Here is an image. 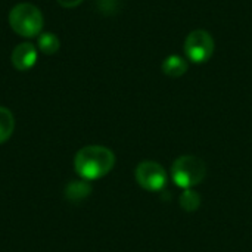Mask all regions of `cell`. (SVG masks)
Segmentation results:
<instances>
[{
    "instance_id": "10",
    "label": "cell",
    "mask_w": 252,
    "mask_h": 252,
    "mask_svg": "<svg viewBox=\"0 0 252 252\" xmlns=\"http://www.w3.org/2000/svg\"><path fill=\"white\" fill-rule=\"evenodd\" d=\"M37 46H38V49H40L44 55H53V53H56V52L59 50L61 41H59V38H58L53 32L46 31V32L38 34Z\"/></svg>"
},
{
    "instance_id": "4",
    "label": "cell",
    "mask_w": 252,
    "mask_h": 252,
    "mask_svg": "<svg viewBox=\"0 0 252 252\" xmlns=\"http://www.w3.org/2000/svg\"><path fill=\"white\" fill-rule=\"evenodd\" d=\"M185 55L193 63H205L211 59L216 50L213 35L207 30H193L185 40Z\"/></svg>"
},
{
    "instance_id": "12",
    "label": "cell",
    "mask_w": 252,
    "mask_h": 252,
    "mask_svg": "<svg viewBox=\"0 0 252 252\" xmlns=\"http://www.w3.org/2000/svg\"><path fill=\"white\" fill-rule=\"evenodd\" d=\"M62 7H75V6H78L83 0H56Z\"/></svg>"
},
{
    "instance_id": "7",
    "label": "cell",
    "mask_w": 252,
    "mask_h": 252,
    "mask_svg": "<svg viewBox=\"0 0 252 252\" xmlns=\"http://www.w3.org/2000/svg\"><path fill=\"white\" fill-rule=\"evenodd\" d=\"M162 72L170 78H179L188 72V62L179 55H170L162 62Z\"/></svg>"
},
{
    "instance_id": "3",
    "label": "cell",
    "mask_w": 252,
    "mask_h": 252,
    "mask_svg": "<svg viewBox=\"0 0 252 252\" xmlns=\"http://www.w3.org/2000/svg\"><path fill=\"white\" fill-rule=\"evenodd\" d=\"M207 176L205 162L193 155L179 157L171 165L173 182L183 189H192L198 186Z\"/></svg>"
},
{
    "instance_id": "8",
    "label": "cell",
    "mask_w": 252,
    "mask_h": 252,
    "mask_svg": "<svg viewBox=\"0 0 252 252\" xmlns=\"http://www.w3.org/2000/svg\"><path fill=\"white\" fill-rule=\"evenodd\" d=\"M92 193V186L87 180H74L65 188V198L71 202H80Z\"/></svg>"
},
{
    "instance_id": "1",
    "label": "cell",
    "mask_w": 252,
    "mask_h": 252,
    "mask_svg": "<svg viewBox=\"0 0 252 252\" xmlns=\"http://www.w3.org/2000/svg\"><path fill=\"white\" fill-rule=\"evenodd\" d=\"M115 165V155L111 149L100 145H90L81 148L75 158L74 167L77 174L87 182L105 177Z\"/></svg>"
},
{
    "instance_id": "2",
    "label": "cell",
    "mask_w": 252,
    "mask_h": 252,
    "mask_svg": "<svg viewBox=\"0 0 252 252\" xmlns=\"http://www.w3.org/2000/svg\"><path fill=\"white\" fill-rule=\"evenodd\" d=\"M9 25L18 35L31 38L41 34L44 18L37 6L31 3H19L9 12Z\"/></svg>"
},
{
    "instance_id": "5",
    "label": "cell",
    "mask_w": 252,
    "mask_h": 252,
    "mask_svg": "<svg viewBox=\"0 0 252 252\" xmlns=\"http://www.w3.org/2000/svg\"><path fill=\"white\" fill-rule=\"evenodd\" d=\"M136 182L140 188L149 192H161L167 183V171L164 167L155 161H143L136 167L134 171Z\"/></svg>"
},
{
    "instance_id": "9",
    "label": "cell",
    "mask_w": 252,
    "mask_h": 252,
    "mask_svg": "<svg viewBox=\"0 0 252 252\" xmlns=\"http://www.w3.org/2000/svg\"><path fill=\"white\" fill-rule=\"evenodd\" d=\"M13 128H15V118L12 112L7 108L0 106V143H4L12 136Z\"/></svg>"
},
{
    "instance_id": "6",
    "label": "cell",
    "mask_w": 252,
    "mask_h": 252,
    "mask_svg": "<svg viewBox=\"0 0 252 252\" xmlns=\"http://www.w3.org/2000/svg\"><path fill=\"white\" fill-rule=\"evenodd\" d=\"M10 61L18 71H28L37 62V49L31 43H21L12 50Z\"/></svg>"
},
{
    "instance_id": "11",
    "label": "cell",
    "mask_w": 252,
    "mask_h": 252,
    "mask_svg": "<svg viewBox=\"0 0 252 252\" xmlns=\"http://www.w3.org/2000/svg\"><path fill=\"white\" fill-rule=\"evenodd\" d=\"M180 207L186 213H193L201 207V196L193 189H185V192L180 195Z\"/></svg>"
}]
</instances>
